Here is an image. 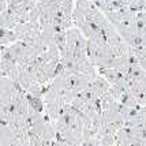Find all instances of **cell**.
I'll return each mask as SVG.
<instances>
[{
  "instance_id": "11",
  "label": "cell",
  "mask_w": 146,
  "mask_h": 146,
  "mask_svg": "<svg viewBox=\"0 0 146 146\" xmlns=\"http://www.w3.org/2000/svg\"><path fill=\"white\" fill-rule=\"evenodd\" d=\"M115 100L112 98V96L109 94L108 92L107 93H104V94H101V96H98V102H100V105H101V109L104 111V109H107L113 102Z\"/></svg>"
},
{
  "instance_id": "9",
  "label": "cell",
  "mask_w": 146,
  "mask_h": 146,
  "mask_svg": "<svg viewBox=\"0 0 146 146\" xmlns=\"http://www.w3.org/2000/svg\"><path fill=\"white\" fill-rule=\"evenodd\" d=\"M53 44L56 45V48L59 49V52L63 51L66 44H67V40H66V30H60V32H56L53 34Z\"/></svg>"
},
{
  "instance_id": "8",
  "label": "cell",
  "mask_w": 146,
  "mask_h": 146,
  "mask_svg": "<svg viewBox=\"0 0 146 146\" xmlns=\"http://www.w3.org/2000/svg\"><path fill=\"white\" fill-rule=\"evenodd\" d=\"M45 89H46V85H40L37 82H33L30 86H29V89L26 90V93L27 94L33 96V97H38V98H41L42 94H44Z\"/></svg>"
},
{
  "instance_id": "16",
  "label": "cell",
  "mask_w": 146,
  "mask_h": 146,
  "mask_svg": "<svg viewBox=\"0 0 146 146\" xmlns=\"http://www.w3.org/2000/svg\"><path fill=\"white\" fill-rule=\"evenodd\" d=\"M79 146H81V145H79Z\"/></svg>"
},
{
  "instance_id": "10",
  "label": "cell",
  "mask_w": 146,
  "mask_h": 146,
  "mask_svg": "<svg viewBox=\"0 0 146 146\" xmlns=\"http://www.w3.org/2000/svg\"><path fill=\"white\" fill-rule=\"evenodd\" d=\"M119 104H121L123 107H138V102L137 100L134 98V96L130 93V92H126V93H123L120 97V100H119Z\"/></svg>"
},
{
  "instance_id": "6",
  "label": "cell",
  "mask_w": 146,
  "mask_h": 146,
  "mask_svg": "<svg viewBox=\"0 0 146 146\" xmlns=\"http://www.w3.org/2000/svg\"><path fill=\"white\" fill-rule=\"evenodd\" d=\"M26 101H27L29 108H32L33 111H36L38 113H42L44 112V101H42V98L33 97V96L26 93Z\"/></svg>"
},
{
  "instance_id": "13",
  "label": "cell",
  "mask_w": 146,
  "mask_h": 146,
  "mask_svg": "<svg viewBox=\"0 0 146 146\" xmlns=\"http://www.w3.org/2000/svg\"><path fill=\"white\" fill-rule=\"evenodd\" d=\"M100 145V139L97 138V137H93V138H90L88 141H83L81 146H98Z\"/></svg>"
},
{
  "instance_id": "2",
  "label": "cell",
  "mask_w": 146,
  "mask_h": 146,
  "mask_svg": "<svg viewBox=\"0 0 146 146\" xmlns=\"http://www.w3.org/2000/svg\"><path fill=\"white\" fill-rule=\"evenodd\" d=\"M66 79H67V83H68L70 90L75 92V93H81V92H83V90H86L88 89V86H89V82H90L85 75L78 74V72L68 75Z\"/></svg>"
},
{
  "instance_id": "4",
  "label": "cell",
  "mask_w": 146,
  "mask_h": 146,
  "mask_svg": "<svg viewBox=\"0 0 146 146\" xmlns=\"http://www.w3.org/2000/svg\"><path fill=\"white\" fill-rule=\"evenodd\" d=\"M146 76V72L142 70L138 63H134V64H128V70H127V74H126V78L127 79H142Z\"/></svg>"
},
{
  "instance_id": "14",
  "label": "cell",
  "mask_w": 146,
  "mask_h": 146,
  "mask_svg": "<svg viewBox=\"0 0 146 146\" xmlns=\"http://www.w3.org/2000/svg\"><path fill=\"white\" fill-rule=\"evenodd\" d=\"M3 48H4V46H1V45H0V59H1V52H3Z\"/></svg>"
},
{
  "instance_id": "3",
  "label": "cell",
  "mask_w": 146,
  "mask_h": 146,
  "mask_svg": "<svg viewBox=\"0 0 146 146\" xmlns=\"http://www.w3.org/2000/svg\"><path fill=\"white\" fill-rule=\"evenodd\" d=\"M109 88H111V85H109L101 75H97L93 81L89 82L88 90H89V92H93V93L97 96H101V94H104V93H107L109 90Z\"/></svg>"
},
{
  "instance_id": "5",
  "label": "cell",
  "mask_w": 146,
  "mask_h": 146,
  "mask_svg": "<svg viewBox=\"0 0 146 146\" xmlns=\"http://www.w3.org/2000/svg\"><path fill=\"white\" fill-rule=\"evenodd\" d=\"M15 41H17V37H15V33L13 30L6 29V27H0V45L1 46L14 44Z\"/></svg>"
},
{
  "instance_id": "7",
  "label": "cell",
  "mask_w": 146,
  "mask_h": 146,
  "mask_svg": "<svg viewBox=\"0 0 146 146\" xmlns=\"http://www.w3.org/2000/svg\"><path fill=\"white\" fill-rule=\"evenodd\" d=\"M41 137L45 142H52L56 137V130H55V126L52 124L51 121H46L44 124V128H42V133H41Z\"/></svg>"
},
{
  "instance_id": "12",
  "label": "cell",
  "mask_w": 146,
  "mask_h": 146,
  "mask_svg": "<svg viewBox=\"0 0 146 146\" xmlns=\"http://www.w3.org/2000/svg\"><path fill=\"white\" fill-rule=\"evenodd\" d=\"M100 145L102 146H115V135H102L100 138Z\"/></svg>"
},
{
  "instance_id": "15",
  "label": "cell",
  "mask_w": 146,
  "mask_h": 146,
  "mask_svg": "<svg viewBox=\"0 0 146 146\" xmlns=\"http://www.w3.org/2000/svg\"><path fill=\"white\" fill-rule=\"evenodd\" d=\"M3 76H4V74H3V72H1V70H0V79H1V78H3Z\"/></svg>"
},
{
  "instance_id": "1",
  "label": "cell",
  "mask_w": 146,
  "mask_h": 146,
  "mask_svg": "<svg viewBox=\"0 0 146 146\" xmlns=\"http://www.w3.org/2000/svg\"><path fill=\"white\" fill-rule=\"evenodd\" d=\"M66 40H67V46H70L71 49L78 52H85L86 53V44L88 40L82 36V33L79 32L76 27H71L68 30H66Z\"/></svg>"
}]
</instances>
